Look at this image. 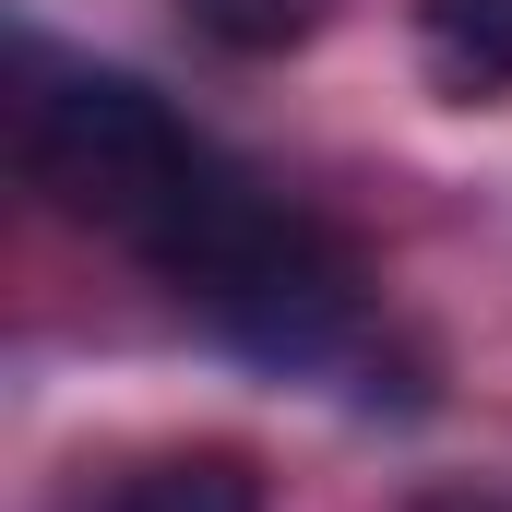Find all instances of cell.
I'll return each instance as SVG.
<instances>
[{
    "label": "cell",
    "mask_w": 512,
    "mask_h": 512,
    "mask_svg": "<svg viewBox=\"0 0 512 512\" xmlns=\"http://www.w3.org/2000/svg\"><path fill=\"white\" fill-rule=\"evenodd\" d=\"M203 167H215V155L167 120V96H143L131 72H60V84L24 96V179H36L72 227H108L131 251L191 203Z\"/></svg>",
    "instance_id": "6da1fadb"
},
{
    "label": "cell",
    "mask_w": 512,
    "mask_h": 512,
    "mask_svg": "<svg viewBox=\"0 0 512 512\" xmlns=\"http://www.w3.org/2000/svg\"><path fill=\"white\" fill-rule=\"evenodd\" d=\"M108 512H262V465L251 453H155L108 489Z\"/></svg>",
    "instance_id": "7a4b0ae2"
},
{
    "label": "cell",
    "mask_w": 512,
    "mask_h": 512,
    "mask_svg": "<svg viewBox=\"0 0 512 512\" xmlns=\"http://www.w3.org/2000/svg\"><path fill=\"white\" fill-rule=\"evenodd\" d=\"M429 72L453 96H501L512 84V0H429Z\"/></svg>",
    "instance_id": "3957f363"
},
{
    "label": "cell",
    "mask_w": 512,
    "mask_h": 512,
    "mask_svg": "<svg viewBox=\"0 0 512 512\" xmlns=\"http://www.w3.org/2000/svg\"><path fill=\"white\" fill-rule=\"evenodd\" d=\"M179 12H191V36H215L239 60H286L334 24V0H179Z\"/></svg>",
    "instance_id": "277c9868"
}]
</instances>
